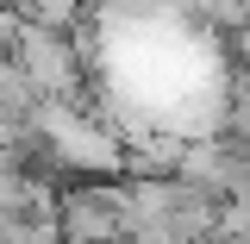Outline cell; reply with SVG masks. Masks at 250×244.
<instances>
[{
  "label": "cell",
  "mask_w": 250,
  "mask_h": 244,
  "mask_svg": "<svg viewBox=\"0 0 250 244\" xmlns=\"http://www.w3.org/2000/svg\"><path fill=\"white\" fill-rule=\"evenodd\" d=\"M19 19H25V13H19V0H0V50L13 44V31H19Z\"/></svg>",
  "instance_id": "obj_3"
},
{
  "label": "cell",
  "mask_w": 250,
  "mask_h": 244,
  "mask_svg": "<svg viewBox=\"0 0 250 244\" xmlns=\"http://www.w3.org/2000/svg\"><path fill=\"white\" fill-rule=\"evenodd\" d=\"M6 57L31 75V88L44 100H75L82 94V50H75V25H50V19H19Z\"/></svg>",
  "instance_id": "obj_1"
},
{
  "label": "cell",
  "mask_w": 250,
  "mask_h": 244,
  "mask_svg": "<svg viewBox=\"0 0 250 244\" xmlns=\"http://www.w3.org/2000/svg\"><path fill=\"white\" fill-rule=\"evenodd\" d=\"M57 232H69V238H88V232H125L119 188H69V194H57Z\"/></svg>",
  "instance_id": "obj_2"
}]
</instances>
